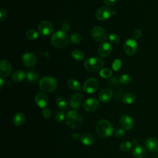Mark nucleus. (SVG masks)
I'll return each mask as SVG.
<instances>
[{"label":"nucleus","mask_w":158,"mask_h":158,"mask_svg":"<svg viewBox=\"0 0 158 158\" xmlns=\"http://www.w3.org/2000/svg\"><path fill=\"white\" fill-rule=\"evenodd\" d=\"M27 77V74L23 70H17L15 71L12 76V80L15 82H21Z\"/></svg>","instance_id":"nucleus-23"},{"label":"nucleus","mask_w":158,"mask_h":158,"mask_svg":"<svg viewBox=\"0 0 158 158\" xmlns=\"http://www.w3.org/2000/svg\"><path fill=\"white\" fill-rule=\"evenodd\" d=\"M51 42L57 48H64L69 44V36L64 31H56L51 36Z\"/></svg>","instance_id":"nucleus-2"},{"label":"nucleus","mask_w":158,"mask_h":158,"mask_svg":"<svg viewBox=\"0 0 158 158\" xmlns=\"http://www.w3.org/2000/svg\"><path fill=\"white\" fill-rule=\"evenodd\" d=\"M99 75L102 78H109L110 77H111V75H112V72L111 70L105 68V69H102L100 71Z\"/></svg>","instance_id":"nucleus-34"},{"label":"nucleus","mask_w":158,"mask_h":158,"mask_svg":"<svg viewBox=\"0 0 158 158\" xmlns=\"http://www.w3.org/2000/svg\"><path fill=\"white\" fill-rule=\"evenodd\" d=\"M54 30L53 24L47 20L41 22L38 26V30L40 35L42 36H48L51 35Z\"/></svg>","instance_id":"nucleus-8"},{"label":"nucleus","mask_w":158,"mask_h":158,"mask_svg":"<svg viewBox=\"0 0 158 158\" xmlns=\"http://www.w3.org/2000/svg\"><path fill=\"white\" fill-rule=\"evenodd\" d=\"M93 39L97 42H102L107 38V33L106 30L101 27H94L91 32Z\"/></svg>","instance_id":"nucleus-6"},{"label":"nucleus","mask_w":158,"mask_h":158,"mask_svg":"<svg viewBox=\"0 0 158 158\" xmlns=\"http://www.w3.org/2000/svg\"><path fill=\"white\" fill-rule=\"evenodd\" d=\"M121 65H122V61L120 59H117L113 62L112 65V68L114 71H117L118 70L120 69V68L121 67Z\"/></svg>","instance_id":"nucleus-35"},{"label":"nucleus","mask_w":158,"mask_h":158,"mask_svg":"<svg viewBox=\"0 0 158 158\" xmlns=\"http://www.w3.org/2000/svg\"><path fill=\"white\" fill-rule=\"evenodd\" d=\"M138 49V44L133 39H128L123 44V50L128 56L134 55Z\"/></svg>","instance_id":"nucleus-9"},{"label":"nucleus","mask_w":158,"mask_h":158,"mask_svg":"<svg viewBox=\"0 0 158 158\" xmlns=\"http://www.w3.org/2000/svg\"><path fill=\"white\" fill-rule=\"evenodd\" d=\"M56 103L57 107L62 110H65L67 108V101H66L65 99L62 96L58 97L56 99Z\"/></svg>","instance_id":"nucleus-26"},{"label":"nucleus","mask_w":158,"mask_h":158,"mask_svg":"<svg viewBox=\"0 0 158 158\" xmlns=\"http://www.w3.org/2000/svg\"><path fill=\"white\" fill-rule=\"evenodd\" d=\"M35 101L36 105L41 108H45L48 102V99L47 96L42 92H38L36 93L35 97Z\"/></svg>","instance_id":"nucleus-17"},{"label":"nucleus","mask_w":158,"mask_h":158,"mask_svg":"<svg viewBox=\"0 0 158 158\" xmlns=\"http://www.w3.org/2000/svg\"><path fill=\"white\" fill-rule=\"evenodd\" d=\"M83 100V94L81 93H77L70 98V105L73 109H78L81 106Z\"/></svg>","instance_id":"nucleus-16"},{"label":"nucleus","mask_w":158,"mask_h":158,"mask_svg":"<svg viewBox=\"0 0 158 158\" xmlns=\"http://www.w3.org/2000/svg\"><path fill=\"white\" fill-rule=\"evenodd\" d=\"M99 101L94 98H90L87 99L83 103V107L87 112L95 111L99 107Z\"/></svg>","instance_id":"nucleus-11"},{"label":"nucleus","mask_w":158,"mask_h":158,"mask_svg":"<svg viewBox=\"0 0 158 158\" xmlns=\"http://www.w3.org/2000/svg\"><path fill=\"white\" fill-rule=\"evenodd\" d=\"M131 81V78L130 76L127 74L122 75L119 78V82L122 85H128L129 83H130Z\"/></svg>","instance_id":"nucleus-31"},{"label":"nucleus","mask_w":158,"mask_h":158,"mask_svg":"<svg viewBox=\"0 0 158 158\" xmlns=\"http://www.w3.org/2000/svg\"><path fill=\"white\" fill-rule=\"evenodd\" d=\"M72 57L75 59L76 60L81 61L85 59V54L84 53L79 49H75L72 52Z\"/></svg>","instance_id":"nucleus-28"},{"label":"nucleus","mask_w":158,"mask_h":158,"mask_svg":"<svg viewBox=\"0 0 158 158\" xmlns=\"http://www.w3.org/2000/svg\"><path fill=\"white\" fill-rule=\"evenodd\" d=\"M81 36L80 34L77 33H73L70 36V41L73 44H79L81 42Z\"/></svg>","instance_id":"nucleus-33"},{"label":"nucleus","mask_w":158,"mask_h":158,"mask_svg":"<svg viewBox=\"0 0 158 158\" xmlns=\"http://www.w3.org/2000/svg\"><path fill=\"white\" fill-rule=\"evenodd\" d=\"M3 83H4V81H3L2 78H0V86H1V88H2V86H3Z\"/></svg>","instance_id":"nucleus-44"},{"label":"nucleus","mask_w":158,"mask_h":158,"mask_svg":"<svg viewBox=\"0 0 158 158\" xmlns=\"http://www.w3.org/2000/svg\"><path fill=\"white\" fill-rule=\"evenodd\" d=\"M23 64L28 67H33L36 65V57L30 52H27L22 56Z\"/></svg>","instance_id":"nucleus-13"},{"label":"nucleus","mask_w":158,"mask_h":158,"mask_svg":"<svg viewBox=\"0 0 158 158\" xmlns=\"http://www.w3.org/2000/svg\"><path fill=\"white\" fill-rule=\"evenodd\" d=\"M65 121L69 128L77 129L82 125L83 117L79 112L77 110H70L67 114Z\"/></svg>","instance_id":"nucleus-1"},{"label":"nucleus","mask_w":158,"mask_h":158,"mask_svg":"<svg viewBox=\"0 0 158 158\" xmlns=\"http://www.w3.org/2000/svg\"><path fill=\"white\" fill-rule=\"evenodd\" d=\"M12 72L10 63L7 60H2L0 64V75L2 77H9Z\"/></svg>","instance_id":"nucleus-15"},{"label":"nucleus","mask_w":158,"mask_h":158,"mask_svg":"<svg viewBox=\"0 0 158 158\" xmlns=\"http://www.w3.org/2000/svg\"><path fill=\"white\" fill-rule=\"evenodd\" d=\"M80 141L85 146H91L94 142V138L93 136L89 133H84L81 135Z\"/></svg>","instance_id":"nucleus-22"},{"label":"nucleus","mask_w":158,"mask_h":158,"mask_svg":"<svg viewBox=\"0 0 158 158\" xmlns=\"http://www.w3.org/2000/svg\"><path fill=\"white\" fill-rule=\"evenodd\" d=\"M0 14H1V17H0V22H2L4 20H5V19L7 17V12L6 10V9L2 7L0 9Z\"/></svg>","instance_id":"nucleus-38"},{"label":"nucleus","mask_w":158,"mask_h":158,"mask_svg":"<svg viewBox=\"0 0 158 158\" xmlns=\"http://www.w3.org/2000/svg\"><path fill=\"white\" fill-rule=\"evenodd\" d=\"M113 96V91L110 88H107L102 89L99 94V99L102 102H109Z\"/></svg>","instance_id":"nucleus-19"},{"label":"nucleus","mask_w":158,"mask_h":158,"mask_svg":"<svg viewBox=\"0 0 158 158\" xmlns=\"http://www.w3.org/2000/svg\"><path fill=\"white\" fill-rule=\"evenodd\" d=\"M112 10L106 6L99 7L95 13L96 18L99 20H104L110 17L112 14Z\"/></svg>","instance_id":"nucleus-10"},{"label":"nucleus","mask_w":158,"mask_h":158,"mask_svg":"<svg viewBox=\"0 0 158 158\" xmlns=\"http://www.w3.org/2000/svg\"><path fill=\"white\" fill-rule=\"evenodd\" d=\"M125 130L123 128H118L115 131V135L117 137H122L125 135Z\"/></svg>","instance_id":"nucleus-40"},{"label":"nucleus","mask_w":158,"mask_h":158,"mask_svg":"<svg viewBox=\"0 0 158 158\" xmlns=\"http://www.w3.org/2000/svg\"><path fill=\"white\" fill-rule=\"evenodd\" d=\"M112 49V47L110 43L107 41L102 42L98 47V53L100 57H106L110 54Z\"/></svg>","instance_id":"nucleus-12"},{"label":"nucleus","mask_w":158,"mask_h":158,"mask_svg":"<svg viewBox=\"0 0 158 158\" xmlns=\"http://www.w3.org/2000/svg\"><path fill=\"white\" fill-rule=\"evenodd\" d=\"M109 42L112 44H115V45L118 44L120 41L119 36L115 33H111L109 36Z\"/></svg>","instance_id":"nucleus-32"},{"label":"nucleus","mask_w":158,"mask_h":158,"mask_svg":"<svg viewBox=\"0 0 158 158\" xmlns=\"http://www.w3.org/2000/svg\"><path fill=\"white\" fill-rule=\"evenodd\" d=\"M141 36H142V31L139 29H136L133 31V35H132L133 39L135 40V41L137 40H139L141 37Z\"/></svg>","instance_id":"nucleus-36"},{"label":"nucleus","mask_w":158,"mask_h":158,"mask_svg":"<svg viewBox=\"0 0 158 158\" xmlns=\"http://www.w3.org/2000/svg\"><path fill=\"white\" fill-rule=\"evenodd\" d=\"M39 33H38L36 30H33V29H30L28 30L27 31L25 35L26 37L30 40H35L36 38H38V34Z\"/></svg>","instance_id":"nucleus-29"},{"label":"nucleus","mask_w":158,"mask_h":158,"mask_svg":"<svg viewBox=\"0 0 158 158\" xmlns=\"http://www.w3.org/2000/svg\"><path fill=\"white\" fill-rule=\"evenodd\" d=\"M104 65V60L98 57L88 58L84 64L85 69L90 72H95L99 70Z\"/></svg>","instance_id":"nucleus-5"},{"label":"nucleus","mask_w":158,"mask_h":158,"mask_svg":"<svg viewBox=\"0 0 158 158\" xmlns=\"http://www.w3.org/2000/svg\"><path fill=\"white\" fill-rule=\"evenodd\" d=\"M62 31H64V32H67L69 30L70 26L67 23H64L62 26Z\"/></svg>","instance_id":"nucleus-42"},{"label":"nucleus","mask_w":158,"mask_h":158,"mask_svg":"<svg viewBox=\"0 0 158 158\" xmlns=\"http://www.w3.org/2000/svg\"><path fill=\"white\" fill-rule=\"evenodd\" d=\"M26 77L28 81L31 83H35L38 81L40 78V75L35 70H32L27 72Z\"/></svg>","instance_id":"nucleus-24"},{"label":"nucleus","mask_w":158,"mask_h":158,"mask_svg":"<svg viewBox=\"0 0 158 158\" xmlns=\"http://www.w3.org/2000/svg\"><path fill=\"white\" fill-rule=\"evenodd\" d=\"M120 124L122 128L126 130H131L134 125L132 118L127 114H123L120 117Z\"/></svg>","instance_id":"nucleus-14"},{"label":"nucleus","mask_w":158,"mask_h":158,"mask_svg":"<svg viewBox=\"0 0 158 158\" xmlns=\"http://www.w3.org/2000/svg\"><path fill=\"white\" fill-rule=\"evenodd\" d=\"M104 4L108 6H112L115 4L116 0H103Z\"/></svg>","instance_id":"nucleus-41"},{"label":"nucleus","mask_w":158,"mask_h":158,"mask_svg":"<svg viewBox=\"0 0 158 158\" xmlns=\"http://www.w3.org/2000/svg\"><path fill=\"white\" fill-rule=\"evenodd\" d=\"M57 86L56 80L51 76H46L42 78L39 82V87L43 91L46 93L53 92Z\"/></svg>","instance_id":"nucleus-4"},{"label":"nucleus","mask_w":158,"mask_h":158,"mask_svg":"<svg viewBox=\"0 0 158 158\" xmlns=\"http://www.w3.org/2000/svg\"><path fill=\"white\" fill-rule=\"evenodd\" d=\"M42 114H43V116L45 118L49 119L51 117V110L48 108L45 107V108L43 109Z\"/></svg>","instance_id":"nucleus-37"},{"label":"nucleus","mask_w":158,"mask_h":158,"mask_svg":"<svg viewBox=\"0 0 158 158\" xmlns=\"http://www.w3.org/2000/svg\"><path fill=\"white\" fill-rule=\"evenodd\" d=\"M25 120V117L23 113L21 112H17L13 117V123L17 127L22 126Z\"/></svg>","instance_id":"nucleus-21"},{"label":"nucleus","mask_w":158,"mask_h":158,"mask_svg":"<svg viewBox=\"0 0 158 158\" xmlns=\"http://www.w3.org/2000/svg\"><path fill=\"white\" fill-rule=\"evenodd\" d=\"M68 86L70 88L75 91H79L81 89V86L79 82L75 79H69L67 82Z\"/></svg>","instance_id":"nucleus-27"},{"label":"nucleus","mask_w":158,"mask_h":158,"mask_svg":"<svg viewBox=\"0 0 158 158\" xmlns=\"http://www.w3.org/2000/svg\"><path fill=\"white\" fill-rule=\"evenodd\" d=\"M96 130L100 136L109 137L113 134L114 128L109 121L102 119L97 122Z\"/></svg>","instance_id":"nucleus-3"},{"label":"nucleus","mask_w":158,"mask_h":158,"mask_svg":"<svg viewBox=\"0 0 158 158\" xmlns=\"http://www.w3.org/2000/svg\"><path fill=\"white\" fill-rule=\"evenodd\" d=\"M132 154L136 158H144L146 156V151L142 146L135 144L132 148Z\"/></svg>","instance_id":"nucleus-20"},{"label":"nucleus","mask_w":158,"mask_h":158,"mask_svg":"<svg viewBox=\"0 0 158 158\" xmlns=\"http://www.w3.org/2000/svg\"><path fill=\"white\" fill-rule=\"evenodd\" d=\"M136 100V96L133 93H128L125 94L122 97V101L126 104H131Z\"/></svg>","instance_id":"nucleus-25"},{"label":"nucleus","mask_w":158,"mask_h":158,"mask_svg":"<svg viewBox=\"0 0 158 158\" xmlns=\"http://www.w3.org/2000/svg\"><path fill=\"white\" fill-rule=\"evenodd\" d=\"M99 88L98 80L95 78H89L87 79L83 85V90L88 94H92L96 92Z\"/></svg>","instance_id":"nucleus-7"},{"label":"nucleus","mask_w":158,"mask_h":158,"mask_svg":"<svg viewBox=\"0 0 158 158\" xmlns=\"http://www.w3.org/2000/svg\"><path fill=\"white\" fill-rule=\"evenodd\" d=\"M65 118V114L63 112H59L56 115V120L58 122H60L64 120Z\"/></svg>","instance_id":"nucleus-39"},{"label":"nucleus","mask_w":158,"mask_h":158,"mask_svg":"<svg viewBox=\"0 0 158 158\" xmlns=\"http://www.w3.org/2000/svg\"><path fill=\"white\" fill-rule=\"evenodd\" d=\"M146 148L151 152L158 151V139L154 137L148 138L144 143Z\"/></svg>","instance_id":"nucleus-18"},{"label":"nucleus","mask_w":158,"mask_h":158,"mask_svg":"<svg viewBox=\"0 0 158 158\" xmlns=\"http://www.w3.org/2000/svg\"><path fill=\"white\" fill-rule=\"evenodd\" d=\"M80 136H80L79 134H78L77 133H73L72 135V138H73V139H75V140H77V139H80Z\"/></svg>","instance_id":"nucleus-43"},{"label":"nucleus","mask_w":158,"mask_h":158,"mask_svg":"<svg viewBox=\"0 0 158 158\" xmlns=\"http://www.w3.org/2000/svg\"><path fill=\"white\" fill-rule=\"evenodd\" d=\"M132 144L131 142L128 141H123L120 145V149L123 152H127L131 148Z\"/></svg>","instance_id":"nucleus-30"}]
</instances>
